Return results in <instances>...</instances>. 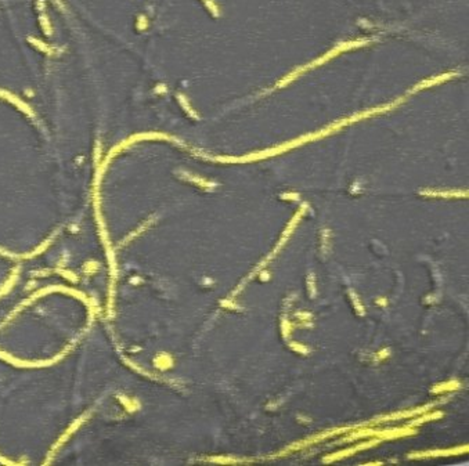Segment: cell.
Here are the masks:
<instances>
[{
  "instance_id": "6da1fadb",
  "label": "cell",
  "mask_w": 469,
  "mask_h": 466,
  "mask_svg": "<svg viewBox=\"0 0 469 466\" xmlns=\"http://www.w3.org/2000/svg\"><path fill=\"white\" fill-rule=\"evenodd\" d=\"M40 25H42V29H43V32L46 33V35H51L53 27H51V22H50L49 17L44 16V14L40 17Z\"/></svg>"
},
{
  "instance_id": "7a4b0ae2",
  "label": "cell",
  "mask_w": 469,
  "mask_h": 466,
  "mask_svg": "<svg viewBox=\"0 0 469 466\" xmlns=\"http://www.w3.org/2000/svg\"><path fill=\"white\" fill-rule=\"evenodd\" d=\"M144 18H146V17H140V18H139V21H137V27L141 28V29H143V28H146L147 22Z\"/></svg>"
},
{
  "instance_id": "3957f363",
  "label": "cell",
  "mask_w": 469,
  "mask_h": 466,
  "mask_svg": "<svg viewBox=\"0 0 469 466\" xmlns=\"http://www.w3.org/2000/svg\"><path fill=\"white\" fill-rule=\"evenodd\" d=\"M55 2H58V5H60V3H61V0H55Z\"/></svg>"
}]
</instances>
